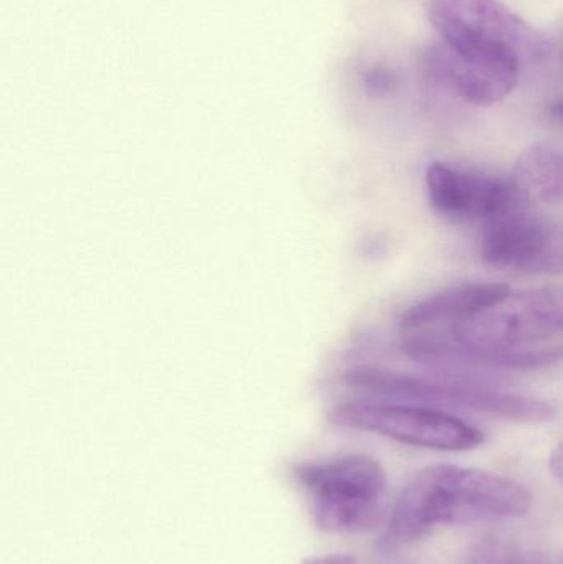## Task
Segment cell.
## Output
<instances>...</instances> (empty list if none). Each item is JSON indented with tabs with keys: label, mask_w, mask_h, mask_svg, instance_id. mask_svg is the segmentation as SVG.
I'll list each match as a JSON object with an SVG mask.
<instances>
[{
	"label": "cell",
	"mask_w": 563,
	"mask_h": 564,
	"mask_svg": "<svg viewBox=\"0 0 563 564\" xmlns=\"http://www.w3.org/2000/svg\"><path fill=\"white\" fill-rule=\"evenodd\" d=\"M531 507L529 490L508 477L456 466L426 467L400 494L382 545H410L440 527L519 519Z\"/></svg>",
	"instance_id": "6da1fadb"
},
{
	"label": "cell",
	"mask_w": 563,
	"mask_h": 564,
	"mask_svg": "<svg viewBox=\"0 0 563 564\" xmlns=\"http://www.w3.org/2000/svg\"><path fill=\"white\" fill-rule=\"evenodd\" d=\"M293 477L321 532L353 535L369 532L382 522L387 476L372 457L354 454L304 463L294 467Z\"/></svg>",
	"instance_id": "7a4b0ae2"
},
{
	"label": "cell",
	"mask_w": 563,
	"mask_h": 564,
	"mask_svg": "<svg viewBox=\"0 0 563 564\" xmlns=\"http://www.w3.org/2000/svg\"><path fill=\"white\" fill-rule=\"evenodd\" d=\"M429 19L443 43L469 58L522 72L551 53L545 36L499 0H430Z\"/></svg>",
	"instance_id": "3957f363"
},
{
	"label": "cell",
	"mask_w": 563,
	"mask_h": 564,
	"mask_svg": "<svg viewBox=\"0 0 563 564\" xmlns=\"http://www.w3.org/2000/svg\"><path fill=\"white\" fill-rule=\"evenodd\" d=\"M346 383L379 397L462 408L515 423L542 424L557 416V408L549 401L448 378H425L392 373L379 368H359L346 375Z\"/></svg>",
	"instance_id": "277c9868"
},
{
	"label": "cell",
	"mask_w": 563,
	"mask_h": 564,
	"mask_svg": "<svg viewBox=\"0 0 563 564\" xmlns=\"http://www.w3.org/2000/svg\"><path fill=\"white\" fill-rule=\"evenodd\" d=\"M450 337L486 348H529L563 337V285L509 292L498 304L453 325Z\"/></svg>",
	"instance_id": "5b68a950"
},
{
	"label": "cell",
	"mask_w": 563,
	"mask_h": 564,
	"mask_svg": "<svg viewBox=\"0 0 563 564\" xmlns=\"http://www.w3.org/2000/svg\"><path fill=\"white\" fill-rule=\"evenodd\" d=\"M333 421L339 426L369 431L383 437L426 449L472 451L485 443L478 427L452 414L409 404L353 401L337 406Z\"/></svg>",
	"instance_id": "8992f818"
},
{
	"label": "cell",
	"mask_w": 563,
	"mask_h": 564,
	"mask_svg": "<svg viewBox=\"0 0 563 564\" xmlns=\"http://www.w3.org/2000/svg\"><path fill=\"white\" fill-rule=\"evenodd\" d=\"M479 253L488 267L524 274H563V224L512 210L486 225Z\"/></svg>",
	"instance_id": "52a82bcc"
},
{
	"label": "cell",
	"mask_w": 563,
	"mask_h": 564,
	"mask_svg": "<svg viewBox=\"0 0 563 564\" xmlns=\"http://www.w3.org/2000/svg\"><path fill=\"white\" fill-rule=\"evenodd\" d=\"M430 202L453 220H492L521 204L511 181L435 162L426 171Z\"/></svg>",
	"instance_id": "ba28073f"
},
{
	"label": "cell",
	"mask_w": 563,
	"mask_h": 564,
	"mask_svg": "<svg viewBox=\"0 0 563 564\" xmlns=\"http://www.w3.org/2000/svg\"><path fill=\"white\" fill-rule=\"evenodd\" d=\"M425 69L436 85L476 106L502 101L518 86L522 73L515 66L469 58L443 42L425 53Z\"/></svg>",
	"instance_id": "9c48e42d"
},
{
	"label": "cell",
	"mask_w": 563,
	"mask_h": 564,
	"mask_svg": "<svg viewBox=\"0 0 563 564\" xmlns=\"http://www.w3.org/2000/svg\"><path fill=\"white\" fill-rule=\"evenodd\" d=\"M405 351L423 364L466 365L492 370H542L563 361V345L548 348H486L459 344L452 337H415L407 341Z\"/></svg>",
	"instance_id": "30bf717a"
},
{
	"label": "cell",
	"mask_w": 563,
	"mask_h": 564,
	"mask_svg": "<svg viewBox=\"0 0 563 564\" xmlns=\"http://www.w3.org/2000/svg\"><path fill=\"white\" fill-rule=\"evenodd\" d=\"M511 292L506 284H465L433 294L402 315L405 330H420L440 324H459L498 304Z\"/></svg>",
	"instance_id": "8fae6325"
},
{
	"label": "cell",
	"mask_w": 563,
	"mask_h": 564,
	"mask_svg": "<svg viewBox=\"0 0 563 564\" xmlns=\"http://www.w3.org/2000/svg\"><path fill=\"white\" fill-rule=\"evenodd\" d=\"M512 185L524 202L563 204V149L535 144L519 155Z\"/></svg>",
	"instance_id": "7c38bea8"
},
{
	"label": "cell",
	"mask_w": 563,
	"mask_h": 564,
	"mask_svg": "<svg viewBox=\"0 0 563 564\" xmlns=\"http://www.w3.org/2000/svg\"><path fill=\"white\" fill-rule=\"evenodd\" d=\"M465 564H524L515 543L501 536H485L479 540Z\"/></svg>",
	"instance_id": "4fadbf2b"
},
{
	"label": "cell",
	"mask_w": 563,
	"mask_h": 564,
	"mask_svg": "<svg viewBox=\"0 0 563 564\" xmlns=\"http://www.w3.org/2000/svg\"><path fill=\"white\" fill-rule=\"evenodd\" d=\"M400 79L397 75L396 69L389 68V66H373L367 72L366 75V88L367 91L377 98H383V96H390L399 88Z\"/></svg>",
	"instance_id": "5bb4252c"
},
{
	"label": "cell",
	"mask_w": 563,
	"mask_h": 564,
	"mask_svg": "<svg viewBox=\"0 0 563 564\" xmlns=\"http://www.w3.org/2000/svg\"><path fill=\"white\" fill-rule=\"evenodd\" d=\"M301 564H359L353 555H323L311 556Z\"/></svg>",
	"instance_id": "9a60e30c"
},
{
	"label": "cell",
	"mask_w": 563,
	"mask_h": 564,
	"mask_svg": "<svg viewBox=\"0 0 563 564\" xmlns=\"http://www.w3.org/2000/svg\"><path fill=\"white\" fill-rule=\"evenodd\" d=\"M549 466H551L552 476H554L559 482L563 484V443L555 447Z\"/></svg>",
	"instance_id": "2e32d148"
},
{
	"label": "cell",
	"mask_w": 563,
	"mask_h": 564,
	"mask_svg": "<svg viewBox=\"0 0 563 564\" xmlns=\"http://www.w3.org/2000/svg\"><path fill=\"white\" fill-rule=\"evenodd\" d=\"M551 115L554 116L555 119H559V121H563V101L552 105Z\"/></svg>",
	"instance_id": "e0dca14e"
},
{
	"label": "cell",
	"mask_w": 563,
	"mask_h": 564,
	"mask_svg": "<svg viewBox=\"0 0 563 564\" xmlns=\"http://www.w3.org/2000/svg\"><path fill=\"white\" fill-rule=\"evenodd\" d=\"M526 564H551L548 558H545L544 555H532L531 558L528 560V563Z\"/></svg>",
	"instance_id": "ac0fdd59"
}]
</instances>
